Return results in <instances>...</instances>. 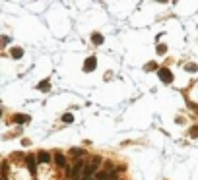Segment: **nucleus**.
I'll return each instance as SVG.
<instances>
[{
    "label": "nucleus",
    "mask_w": 198,
    "mask_h": 180,
    "mask_svg": "<svg viewBox=\"0 0 198 180\" xmlns=\"http://www.w3.org/2000/svg\"><path fill=\"white\" fill-rule=\"evenodd\" d=\"M82 168H84V161H76L70 167V178L72 180H82Z\"/></svg>",
    "instance_id": "1"
},
{
    "label": "nucleus",
    "mask_w": 198,
    "mask_h": 180,
    "mask_svg": "<svg viewBox=\"0 0 198 180\" xmlns=\"http://www.w3.org/2000/svg\"><path fill=\"white\" fill-rule=\"evenodd\" d=\"M97 68V58L95 56H88L84 62V72H93Z\"/></svg>",
    "instance_id": "2"
},
{
    "label": "nucleus",
    "mask_w": 198,
    "mask_h": 180,
    "mask_svg": "<svg viewBox=\"0 0 198 180\" xmlns=\"http://www.w3.org/2000/svg\"><path fill=\"white\" fill-rule=\"evenodd\" d=\"M95 168H97V167H93V163L84 165V168H82V180H89V178H92V174L95 172Z\"/></svg>",
    "instance_id": "3"
},
{
    "label": "nucleus",
    "mask_w": 198,
    "mask_h": 180,
    "mask_svg": "<svg viewBox=\"0 0 198 180\" xmlns=\"http://www.w3.org/2000/svg\"><path fill=\"white\" fill-rule=\"evenodd\" d=\"M25 163H27V171L31 172V176L37 174V161H35V155H27L25 157Z\"/></svg>",
    "instance_id": "4"
},
{
    "label": "nucleus",
    "mask_w": 198,
    "mask_h": 180,
    "mask_svg": "<svg viewBox=\"0 0 198 180\" xmlns=\"http://www.w3.org/2000/svg\"><path fill=\"white\" fill-rule=\"evenodd\" d=\"M159 79H161L163 83H171L173 81V74H171V70H167V68H159Z\"/></svg>",
    "instance_id": "5"
},
{
    "label": "nucleus",
    "mask_w": 198,
    "mask_h": 180,
    "mask_svg": "<svg viewBox=\"0 0 198 180\" xmlns=\"http://www.w3.org/2000/svg\"><path fill=\"white\" fill-rule=\"evenodd\" d=\"M35 161H37V163H45V165H47V163H51V153L39 151V153L35 155Z\"/></svg>",
    "instance_id": "6"
},
{
    "label": "nucleus",
    "mask_w": 198,
    "mask_h": 180,
    "mask_svg": "<svg viewBox=\"0 0 198 180\" xmlns=\"http://www.w3.org/2000/svg\"><path fill=\"white\" fill-rule=\"evenodd\" d=\"M52 157H55V163H56V167H66V157H64L62 153L55 151V153H52Z\"/></svg>",
    "instance_id": "7"
},
{
    "label": "nucleus",
    "mask_w": 198,
    "mask_h": 180,
    "mask_svg": "<svg viewBox=\"0 0 198 180\" xmlns=\"http://www.w3.org/2000/svg\"><path fill=\"white\" fill-rule=\"evenodd\" d=\"M29 116L27 114H14L12 116V122H16V124H25V122H29Z\"/></svg>",
    "instance_id": "8"
},
{
    "label": "nucleus",
    "mask_w": 198,
    "mask_h": 180,
    "mask_svg": "<svg viewBox=\"0 0 198 180\" xmlns=\"http://www.w3.org/2000/svg\"><path fill=\"white\" fill-rule=\"evenodd\" d=\"M92 41H93V45H103V41H105V37L101 35V33H92Z\"/></svg>",
    "instance_id": "9"
},
{
    "label": "nucleus",
    "mask_w": 198,
    "mask_h": 180,
    "mask_svg": "<svg viewBox=\"0 0 198 180\" xmlns=\"http://www.w3.org/2000/svg\"><path fill=\"white\" fill-rule=\"evenodd\" d=\"M12 56H14V58H21V56H23V49L14 47V49H12Z\"/></svg>",
    "instance_id": "10"
},
{
    "label": "nucleus",
    "mask_w": 198,
    "mask_h": 180,
    "mask_svg": "<svg viewBox=\"0 0 198 180\" xmlns=\"http://www.w3.org/2000/svg\"><path fill=\"white\" fill-rule=\"evenodd\" d=\"M84 149H78V147H72V149H70V155H74V157H82L84 155Z\"/></svg>",
    "instance_id": "11"
},
{
    "label": "nucleus",
    "mask_w": 198,
    "mask_h": 180,
    "mask_svg": "<svg viewBox=\"0 0 198 180\" xmlns=\"http://www.w3.org/2000/svg\"><path fill=\"white\" fill-rule=\"evenodd\" d=\"M62 122H64V124H72V122H74V116H72L70 112H66V114L62 116Z\"/></svg>",
    "instance_id": "12"
},
{
    "label": "nucleus",
    "mask_w": 198,
    "mask_h": 180,
    "mask_svg": "<svg viewBox=\"0 0 198 180\" xmlns=\"http://www.w3.org/2000/svg\"><path fill=\"white\" fill-rule=\"evenodd\" d=\"M49 87H51L49 79H43V81H39V85H37V89H49Z\"/></svg>",
    "instance_id": "13"
},
{
    "label": "nucleus",
    "mask_w": 198,
    "mask_h": 180,
    "mask_svg": "<svg viewBox=\"0 0 198 180\" xmlns=\"http://www.w3.org/2000/svg\"><path fill=\"white\" fill-rule=\"evenodd\" d=\"M107 178H109V172H107V171L97 172V180H107Z\"/></svg>",
    "instance_id": "14"
},
{
    "label": "nucleus",
    "mask_w": 198,
    "mask_h": 180,
    "mask_svg": "<svg viewBox=\"0 0 198 180\" xmlns=\"http://www.w3.org/2000/svg\"><path fill=\"white\" fill-rule=\"evenodd\" d=\"M185 70H186V72H196V70H198V66H196V64H186V66H185Z\"/></svg>",
    "instance_id": "15"
},
{
    "label": "nucleus",
    "mask_w": 198,
    "mask_h": 180,
    "mask_svg": "<svg viewBox=\"0 0 198 180\" xmlns=\"http://www.w3.org/2000/svg\"><path fill=\"white\" fill-rule=\"evenodd\" d=\"M167 52V47L165 45H157V54H165Z\"/></svg>",
    "instance_id": "16"
},
{
    "label": "nucleus",
    "mask_w": 198,
    "mask_h": 180,
    "mask_svg": "<svg viewBox=\"0 0 198 180\" xmlns=\"http://www.w3.org/2000/svg\"><path fill=\"white\" fill-rule=\"evenodd\" d=\"M156 68H157L156 62H149V64H146V70H148V72H149V70H156Z\"/></svg>",
    "instance_id": "17"
},
{
    "label": "nucleus",
    "mask_w": 198,
    "mask_h": 180,
    "mask_svg": "<svg viewBox=\"0 0 198 180\" xmlns=\"http://www.w3.org/2000/svg\"><path fill=\"white\" fill-rule=\"evenodd\" d=\"M99 163H101V157H99V155H97V157H93V167H97Z\"/></svg>",
    "instance_id": "18"
},
{
    "label": "nucleus",
    "mask_w": 198,
    "mask_h": 180,
    "mask_svg": "<svg viewBox=\"0 0 198 180\" xmlns=\"http://www.w3.org/2000/svg\"><path fill=\"white\" fill-rule=\"evenodd\" d=\"M109 180H117V172H115V171H111V174H109Z\"/></svg>",
    "instance_id": "19"
},
{
    "label": "nucleus",
    "mask_w": 198,
    "mask_h": 180,
    "mask_svg": "<svg viewBox=\"0 0 198 180\" xmlns=\"http://www.w3.org/2000/svg\"><path fill=\"white\" fill-rule=\"evenodd\" d=\"M190 136H198V128H192L190 130Z\"/></svg>",
    "instance_id": "20"
},
{
    "label": "nucleus",
    "mask_w": 198,
    "mask_h": 180,
    "mask_svg": "<svg viewBox=\"0 0 198 180\" xmlns=\"http://www.w3.org/2000/svg\"><path fill=\"white\" fill-rule=\"evenodd\" d=\"M0 116H2V109H0Z\"/></svg>",
    "instance_id": "21"
},
{
    "label": "nucleus",
    "mask_w": 198,
    "mask_h": 180,
    "mask_svg": "<svg viewBox=\"0 0 198 180\" xmlns=\"http://www.w3.org/2000/svg\"><path fill=\"white\" fill-rule=\"evenodd\" d=\"M0 180H2V176H0Z\"/></svg>",
    "instance_id": "22"
}]
</instances>
